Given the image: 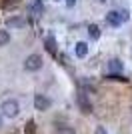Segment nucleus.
Here are the masks:
<instances>
[{
  "mask_svg": "<svg viewBox=\"0 0 132 134\" xmlns=\"http://www.w3.org/2000/svg\"><path fill=\"white\" fill-rule=\"evenodd\" d=\"M76 104H78V108H80L84 114H90V112H92L90 98H88V94L84 92V90H78V94H76Z\"/></svg>",
  "mask_w": 132,
  "mask_h": 134,
  "instance_id": "7ed1b4c3",
  "label": "nucleus"
},
{
  "mask_svg": "<svg viewBox=\"0 0 132 134\" xmlns=\"http://www.w3.org/2000/svg\"><path fill=\"white\" fill-rule=\"evenodd\" d=\"M94 134H108V132H106L104 126H96V132H94Z\"/></svg>",
  "mask_w": 132,
  "mask_h": 134,
  "instance_id": "a211bd4d",
  "label": "nucleus"
},
{
  "mask_svg": "<svg viewBox=\"0 0 132 134\" xmlns=\"http://www.w3.org/2000/svg\"><path fill=\"white\" fill-rule=\"evenodd\" d=\"M58 134H76V132H74V128H70V126H60V128H58Z\"/></svg>",
  "mask_w": 132,
  "mask_h": 134,
  "instance_id": "dca6fc26",
  "label": "nucleus"
},
{
  "mask_svg": "<svg viewBox=\"0 0 132 134\" xmlns=\"http://www.w3.org/2000/svg\"><path fill=\"white\" fill-rule=\"evenodd\" d=\"M106 22L110 24V26H120L124 20H122L120 16V10H110L108 14H106Z\"/></svg>",
  "mask_w": 132,
  "mask_h": 134,
  "instance_id": "39448f33",
  "label": "nucleus"
},
{
  "mask_svg": "<svg viewBox=\"0 0 132 134\" xmlns=\"http://www.w3.org/2000/svg\"><path fill=\"white\" fill-rule=\"evenodd\" d=\"M0 110L6 118H16L18 112H20V104H18L14 98H6L2 104H0Z\"/></svg>",
  "mask_w": 132,
  "mask_h": 134,
  "instance_id": "f257e3e1",
  "label": "nucleus"
},
{
  "mask_svg": "<svg viewBox=\"0 0 132 134\" xmlns=\"http://www.w3.org/2000/svg\"><path fill=\"white\" fill-rule=\"evenodd\" d=\"M42 64H44V60H42V56H40V54H30V56H26V60H24V68H26L28 72H36V70H40Z\"/></svg>",
  "mask_w": 132,
  "mask_h": 134,
  "instance_id": "f03ea898",
  "label": "nucleus"
},
{
  "mask_svg": "<svg viewBox=\"0 0 132 134\" xmlns=\"http://www.w3.org/2000/svg\"><path fill=\"white\" fill-rule=\"evenodd\" d=\"M122 68H124V64H122L120 60H116V58H112V60L106 64V72L108 74H120Z\"/></svg>",
  "mask_w": 132,
  "mask_h": 134,
  "instance_id": "423d86ee",
  "label": "nucleus"
},
{
  "mask_svg": "<svg viewBox=\"0 0 132 134\" xmlns=\"http://www.w3.org/2000/svg\"><path fill=\"white\" fill-rule=\"evenodd\" d=\"M88 36L92 40H98L100 38V28L96 26V24H90V26H88Z\"/></svg>",
  "mask_w": 132,
  "mask_h": 134,
  "instance_id": "9d476101",
  "label": "nucleus"
},
{
  "mask_svg": "<svg viewBox=\"0 0 132 134\" xmlns=\"http://www.w3.org/2000/svg\"><path fill=\"white\" fill-rule=\"evenodd\" d=\"M24 132L26 134H36V122H34V120H28L26 126H24Z\"/></svg>",
  "mask_w": 132,
  "mask_h": 134,
  "instance_id": "4468645a",
  "label": "nucleus"
},
{
  "mask_svg": "<svg viewBox=\"0 0 132 134\" xmlns=\"http://www.w3.org/2000/svg\"><path fill=\"white\" fill-rule=\"evenodd\" d=\"M106 80H114V82H128V78L124 74H108Z\"/></svg>",
  "mask_w": 132,
  "mask_h": 134,
  "instance_id": "f8f14e48",
  "label": "nucleus"
},
{
  "mask_svg": "<svg viewBox=\"0 0 132 134\" xmlns=\"http://www.w3.org/2000/svg\"><path fill=\"white\" fill-rule=\"evenodd\" d=\"M10 42V32L4 30V28H0V46H6Z\"/></svg>",
  "mask_w": 132,
  "mask_h": 134,
  "instance_id": "9b49d317",
  "label": "nucleus"
},
{
  "mask_svg": "<svg viewBox=\"0 0 132 134\" xmlns=\"http://www.w3.org/2000/svg\"><path fill=\"white\" fill-rule=\"evenodd\" d=\"M76 4V0H66V6H74Z\"/></svg>",
  "mask_w": 132,
  "mask_h": 134,
  "instance_id": "aec40b11",
  "label": "nucleus"
},
{
  "mask_svg": "<svg viewBox=\"0 0 132 134\" xmlns=\"http://www.w3.org/2000/svg\"><path fill=\"white\" fill-rule=\"evenodd\" d=\"M80 86H82V88H86V90H96V88H94V84L90 82V80H86V78L80 80Z\"/></svg>",
  "mask_w": 132,
  "mask_h": 134,
  "instance_id": "2eb2a0df",
  "label": "nucleus"
},
{
  "mask_svg": "<svg viewBox=\"0 0 132 134\" xmlns=\"http://www.w3.org/2000/svg\"><path fill=\"white\" fill-rule=\"evenodd\" d=\"M102 2H104V0H102Z\"/></svg>",
  "mask_w": 132,
  "mask_h": 134,
  "instance_id": "4be33fe9",
  "label": "nucleus"
},
{
  "mask_svg": "<svg viewBox=\"0 0 132 134\" xmlns=\"http://www.w3.org/2000/svg\"><path fill=\"white\" fill-rule=\"evenodd\" d=\"M30 10H32L34 16H40L44 10V4H42V0H30Z\"/></svg>",
  "mask_w": 132,
  "mask_h": 134,
  "instance_id": "6e6552de",
  "label": "nucleus"
},
{
  "mask_svg": "<svg viewBox=\"0 0 132 134\" xmlns=\"http://www.w3.org/2000/svg\"><path fill=\"white\" fill-rule=\"evenodd\" d=\"M46 48H48V52L52 56H56V46H54V38H52V36L46 38Z\"/></svg>",
  "mask_w": 132,
  "mask_h": 134,
  "instance_id": "ddd939ff",
  "label": "nucleus"
},
{
  "mask_svg": "<svg viewBox=\"0 0 132 134\" xmlns=\"http://www.w3.org/2000/svg\"><path fill=\"white\" fill-rule=\"evenodd\" d=\"M6 26L10 28H24L26 26V18H22V16H10L8 20H6Z\"/></svg>",
  "mask_w": 132,
  "mask_h": 134,
  "instance_id": "0eeeda50",
  "label": "nucleus"
},
{
  "mask_svg": "<svg viewBox=\"0 0 132 134\" xmlns=\"http://www.w3.org/2000/svg\"><path fill=\"white\" fill-rule=\"evenodd\" d=\"M74 52H76L78 58H84V56L88 54V44H86V42H76V48H74Z\"/></svg>",
  "mask_w": 132,
  "mask_h": 134,
  "instance_id": "1a4fd4ad",
  "label": "nucleus"
},
{
  "mask_svg": "<svg viewBox=\"0 0 132 134\" xmlns=\"http://www.w3.org/2000/svg\"><path fill=\"white\" fill-rule=\"evenodd\" d=\"M50 106H52V102H50L48 96H44V94H36L34 96V108H36V110L44 112V110H48Z\"/></svg>",
  "mask_w": 132,
  "mask_h": 134,
  "instance_id": "20e7f679",
  "label": "nucleus"
},
{
  "mask_svg": "<svg viewBox=\"0 0 132 134\" xmlns=\"http://www.w3.org/2000/svg\"><path fill=\"white\" fill-rule=\"evenodd\" d=\"M120 16H122V20H124V22L128 20V10H126V8H124V10H120Z\"/></svg>",
  "mask_w": 132,
  "mask_h": 134,
  "instance_id": "6ab92c4d",
  "label": "nucleus"
},
{
  "mask_svg": "<svg viewBox=\"0 0 132 134\" xmlns=\"http://www.w3.org/2000/svg\"><path fill=\"white\" fill-rule=\"evenodd\" d=\"M2 116H4V114L0 112V128H2V122H4V118H2Z\"/></svg>",
  "mask_w": 132,
  "mask_h": 134,
  "instance_id": "412c9836",
  "label": "nucleus"
},
{
  "mask_svg": "<svg viewBox=\"0 0 132 134\" xmlns=\"http://www.w3.org/2000/svg\"><path fill=\"white\" fill-rule=\"evenodd\" d=\"M14 4H18V0H4V2H2V6H4V8H8V6H14Z\"/></svg>",
  "mask_w": 132,
  "mask_h": 134,
  "instance_id": "f3484780",
  "label": "nucleus"
}]
</instances>
